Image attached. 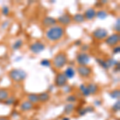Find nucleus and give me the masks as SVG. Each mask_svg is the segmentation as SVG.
Returning <instances> with one entry per match:
<instances>
[{
	"label": "nucleus",
	"instance_id": "obj_26",
	"mask_svg": "<svg viewBox=\"0 0 120 120\" xmlns=\"http://www.w3.org/2000/svg\"><path fill=\"white\" fill-rule=\"evenodd\" d=\"M108 16V13L106 12L105 10H99V11H96V17L100 19V20H103L106 19Z\"/></svg>",
	"mask_w": 120,
	"mask_h": 120
},
{
	"label": "nucleus",
	"instance_id": "obj_44",
	"mask_svg": "<svg viewBox=\"0 0 120 120\" xmlns=\"http://www.w3.org/2000/svg\"><path fill=\"white\" fill-rule=\"evenodd\" d=\"M31 120H38V119H31Z\"/></svg>",
	"mask_w": 120,
	"mask_h": 120
},
{
	"label": "nucleus",
	"instance_id": "obj_35",
	"mask_svg": "<svg viewBox=\"0 0 120 120\" xmlns=\"http://www.w3.org/2000/svg\"><path fill=\"white\" fill-rule=\"evenodd\" d=\"M119 52H120V46H119V45H117V46H114V48H113V54H114V55L119 54Z\"/></svg>",
	"mask_w": 120,
	"mask_h": 120
},
{
	"label": "nucleus",
	"instance_id": "obj_12",
	"mask_svg": "<svg viewBox=\"0 0 120 120\" xmlns=\"http://www.w3.org/2000/svg\"><path fill=\"white\" fill-rule=\"evenodd\" d=\"M19 110L22 112H28L34 109V105L32 104L30 102H29L28 100H25V101H22L19 104Z\"/></svg>",
	"mask_w": 120,
	"mask_h": 120
},
{
	"label": "nucleus",
	"instance_id": "obj_22",
	"mask_svg": "<svg viewBox=\"0 0 120 120\" xmlns=\"http://www.w3.org/2000/svg\"><path fill=\"white\" fill-rule=\"evenodd\" d=\"M10 96V92L7 89L0 88V102H3Z\"/></svg>",
	"mask_w": 120,
	"mask_h": 120
},
{
	"label": "nucleus",
	"instance_id": "obj_42",
	"mask_svg": "<svg viewBox=\"0 0 120 120\" xmlns=\"http://www.w3.org/2000/svg\"><path fill=\"white\" fill-rule=\"evenodd\" d=\"M53 89H54V85H51V86H50V87H49V91L48 92H51V91H52V90H53Z\"/></svg>",
	"mask_w": 120,
	"mask_h": 120
},
{
	"label": "nucleus",
	"instance_id": "obj_34",
	"mask_svg": "<svg viewBox=\"0 0 120 120\" xmlns=\"http://www.w3.org/2000/svg\"><path fill=\"white\" fill-rule=\"evenodd\" d=\"M114 29H115L116 33H119V31H120V19H118L117 20H116Z\"/></svg>",
	"mask_w": 120,
	"mask_h": 120
},
{
	"label": "nucleus",
	"instance_id": "obj_16",
	"mask_svg": "<svg viewBox=\"0 0 120 120\" xmlns=\"http://www.w3.org/2000/svg\"><path fill=\"white\" fill-rule=\"evenodd\" d=\"M75 73H76V71H75V70L72 67H68L66 68L64 72H63V74H64L66 78H67V80H68V79H74V77L75 76Z\"/></svg>",
	"mask_w": 120,
	"mask_h": 120
},
{
	"label": "nucleus",
	"instance_id": "obj_3",
	"mask_svg": "<svg viewBox=\"0 0 120 120\" xmlns=\"http://www.w3.org/2000/svg\"><path fill=\"white\" fill-rule=\"evenodd\" d=\"M9 78L15 82H21L26 80L27 78V74L22 69H12L9 71Z\"/></svg>",
	"mask_w": 120,
	"mask_h": 120
},
{
	"label": "nucleus",
	"instance_id": "obj_4",
	"mask_svg": "<svg viewBox=\"0 0 120 120\" xmlns=\"http://www.w3.org/2000/svg\"><path fill=\"white\" fill-rule=\"evenodd\" d=\"M45 48H46L45 44L43 42H42L41 41H38V40L32 42L30 45V46H29L30 51L33 54H34V55H38V54L42 53L45 50Z\"/></svg>",
	"mask_w": 120,
	"mask_h": 120
},
{
	"label": "nucleus",
	"instance_id": "obj_18",
	"mask_svg": "<svg viewBox=\"0 0 120 120\" xmlns=\"http://www.w3.org/2000/svg\"><path fill=\"white\" fill-rule=\"evenodd\" d=\"M26 98L29 102H30L32 104H38L39 103V99H38V94L36 93H30L26 95Z\"/></svg>",
	"mask_w": 120,
	"mask_h": 120
},
{
	"label": "nucleus",
	"instance_id": "obj_6",
	"mask_svg": "<svg viewBox=\"0 0 120 120\" xmlns=\"http://www.w3.org/2000/svg\"><path fill=\"white\" fill-rule=\"evenodd\" d=\"M92 36L94 39L98 40V41L105 40L108 36V31L104 28L98 27L92 32Z\"/></svg>",
	"mask_w": 120,
	"mask_h": 120
},
{
	"label": "nucleus",
	"instance_id": "obj_31",
	"mask_svg": "<svg viewBox=\"0 0 120 120\" xmlns=\"http://www.w3.org/2000/svg\"><path fill=\"white\" fill-rule=\"evenodd\" d=\"M40 65L44 67H51L52 63H51V60H49L47 59H43L40 61Z\"/></svg>",
	"mask_w": 120,
	"mask_h": 120
},
{
	"label": "nucleus",
	"instance_id": "obj_39",
	"mask_svg": "<svg viewBox=\"0 0 120 120\" xmlns=\"http://www.w3.org/2000/svg\"><path fill=\"white\" fill-rule=\"evenodd\" d=\"M74 44H75V46H81V45H82V40H81V39H77V40H75V42H74Z\"/></svg>",
	"mask_w": 120,
	"mask_h": 120
},
{
	"label": "nucleus",
	"instance_id": "obj_28",
	"mask_svg": "<svg viewBox=\"0 0 120 120\" xmlns=\"http://www.w3.org/2000/svg\"><path fill=\"white\" fill-rule=\"evenodd\" d=\"M119 110H120V101L119 99V100H116V102L111 106V111L113 113H117V112L119 111Z\"/></svg>",
	"mask_w": 120,
	"mask_h": 120
},
{
	"label": "nucleus",
	"instance_id": "obj_43",
	"mask_svg": "<svg viewBox=\"0 0 120 120\" xmlns=\"http://www.w3.org/2000/svg\"><path fill=\"white\" fill-rule=\"evenodd\" d=\"M61 120H71V119H70L69 117H67V116H64Z\"/></svg>",
	"mask_w": 120,
	"mask_h": 120
},
{
	"label": "nucleus",
	"instance_id": "obj_30",
	"mask_svg": "<svg viewBox=\"0 0 120 120\" xmlns=\"http://www.w3.org/2000/svg\"><path fill=\"white\" fill-rule=\"evenodd\" d=\"M66 101L69 102V103H75V102L78 101V98H77V97L75 94H69L67 97V98H66Z\"/></svg>",
	"mask_w": 120,
	"mask_h": 120
},
{
	"label": "nucleus",
	"instance_id": "obj_7",
	"mask_svg": "<svg viewBox=\"0 0 120 120\" xmlns=\"http://www.w3.org/2000/svg\"><path fill=\"white\" fill-rule=\"evenodd\" d=\"M120 41V35L119 33H114V34L108 35L104 42L108 46H115L119 45Z\"/></svg>",
	"mask_w": 120,
	"mask_h": 120
},
{
	"label": "nucleus",
	"instance_id": "obj_29",
	"mask_svg": "<svg viewBox=\"0 0 120 120\" xmlns=\"http://www.w3.org/2000/svg\"><path fill=\"white\" fill-rule=\"evenodd\" d=\"M106 63H107V66H108L109 68L113 67H115V66L119 63V61L115 60V59H108L107 60H106Z\"/></svg>",
	"mask_w": 120,
	"mask_h": 120
},
{
	"label": "nucleus",
	"instance_id": "obj_15",
	"mask_svg": "<svg viewBox=\"0 0 120 120\" xmlns=\"http://www.w3.org/2000/svg\"><path fill=\"white\" fill-rule=\"evenodd\" d=\"M75 109H76V106H75V103H69V102H67L64 106V107H63V113L66 115H69L71 114H72L75 111Z\"/></svg>",
	"mask_w": 120,
	"mask_h": 120
},
{
	"label": "nucleus",
	"instance_id": "obj_9",
	"mask_svg": "<svg viewBox=\"0 0 120 120\" xmlns=\"http://www.w3.org/2000/svg\"><path fill=\"white\" fill-rule=\"evenodd\" d=\"M56 20H57V22L59 23L60 26H68L72 22V16L69 13H64L58 17Z\"/></svg>",
	"mask_w": 120,
	"mask_h": 120
},
{
	"label": "nucleus",
	"instance_id": "obj_37",
	"mask_svg": "<svg viewBox=\"0 0 120 120\" xmlns=\"http://www.w3.org/2000/svg\"><path fill=\"white\" fill-rule=\"evenodd\" d=\"M81 51L82 52H86L89 50V46L88 45H81Z\"/></svg>",
	"mask_w": 120,
	"mask_h": 120
},
{
	"label": "nucleus",
	"instance_id": "obj_36",
	"mask_svg": "<svg viewBox=\"0 0 120 120\" xmlns=\"http://www.w3.org/2000/svg\"><path fill=\"white\" fill-rule=\"evenodd\" d=\"M9 25H10V22H9L8 20H6L3 23H2L1 26H2V28H3V29H6V28L8 27Z\"/></svg>",
	"mask_w": 120,
	"mask_h": 120
},
{
	"label": "nucleus",
	"instance_id": "obj_27",
	"mask_svg": "<svg viewBox=\"0 0 120 120\" xmlns=\"http://www.w3.org/2000/svg\"><path fill=\"white\" fill-rule=\"evenodd\" d=\"M95 61H96V63H97L101 67H102L104 70H108V69H109V67H108L106 60H104L102 59H100V58H96Z\"/></svg>",
	"mask_w": 120,
	"mask_h": 120
},
{
	"label": "nucleus",
	"instance_id": "obj_25",
	"mask_svg": "<svg viewBox=\"0 0 120 120\" xmlns=\"http://www.w3.org/2000/svg\"><path fill=\"white\" fill-rule=\"evenodd\" d=\"M109 96L111 97L112 99L119 100L120 97V90L119 89H115V90H112L109 92Z\"/></svg>",
	"mask_w": 120,
	"mask_h": 120
},
{
	"label": "nucleus",
	"instance_id": "obj_38",
	"mask_svg": "<svg viewBox=\"0 0 120 120\" xmlns=\"http://www.w3.org/2000/svg\"><path fill=\"white\" fill-rule=\"evenodd\" d=\"M102 102L100 99H95L94 101V105L95 106H100L102 105Z\"/></svg>",
	"mask_w": 120,
	"mask_h": 120
},
{
	"label": "nucleus",
	"instance_id": "obj_41",
	"mask_svg": "<svg viewBox=\"0 0 120 120\" xmlns=\"http://www.w3.org/2000/svg\"><path fill=\"white\" fill-rule=\"evenodd\" d=\"M0 120H11L10 118L7 117V116H0Z\"/></svg>",
	"mask_w": 120,
	"mask_h": 120
},
{
	"label": "nucleus",
	"instance_id": "obj_2",
	"mask_svg": "<svg viewBox=\"0 0 120 120\" xmlns=\"http://www.w3.org/2000/svg\"><path fill=\"white\" fill-rule=\"evenodd\" d=\"M67 63H68V59H67V54L63 51H61L55 55L51 63L55 69L61 70L67 64Z\"/></svg>",
	"mask_w": 120,
	"mask_h": 120
},
{
	"label": "nucleus",
	"instance_id": "obj_13",
	"mask_svg": "<svg viewBox=\"0 0 120 120\" xmlns=\"http://www.w3.org/2000/svg\"><path fill=\"white\" fill-rule=\"evenodd\" d=\"M83 16H84L85 19L86 20H93L96 17V11L93 7H90V8L86 9L83 13Z\"/></svg>",
	"mask_w": 120,
	"mask_h": 120
},
{
	"label": "nucleus",
	"instance_id": "obj_14",
	"mask_svg": "<svg viewBox=\"0 0 120 120\" xmlns=\"http://www.w3.org/2000/svg\"><path fill=\"white\" fill-rule=\"evenodd\" d=\"M94 111V107L93 106H86L81 107L79 110H77V113L79 116H84L86 114L93 113Z\"/></svg>",
	"mask_w": 120,
	"mask_h": 120
},
{
	"label": "nucleus",
	"instance_id": "obj_17",
	"mask_svg": "<svg viewBox=\"0 0 120 120\" xmlns=\"http://www.w3.org/2000/svg\"><path fill=\"white\" fill-rule=\"evenodd\" d=\"M38 99H39V102H42V103L47 102L51 99V94L48 91L42 92L38 94Z\"/></svg>",
	"mask_w": 120,
	"mask_h": 120
},
{
	"label": "nucleus",
	"instance_id": "obj_11",
	"mask_svg": "<svg viewBox=\"0 0 120 120\" xmlns=\"http://www.w3.org/2000/svg\"><path fill=\"white\" fill-rule=\"evenodd\" d=\"M42 25L45 28H51L52 26L57 25V20L56 19L53 18L51 16H46L42 19Z\"/></svg>",
	"mask_w": 120,
	"mask_h": 120
},
{
	"label": "nucleus",
	"instance_id": "obj_20",
	"mask_svg": "<svg viewBox=\"0 0 120 120\" xmlns=\"http://www.w3.org/2000/svg\"><path fill=\"white\" fill-rule=\"evenodd\" d=\"M86 86H87L88 90H89V92H90V95H94V94H96L98 93V86L97 84H95V83H94V82H90V83H88Z\"/></svg>",
	"mask_w": 120,
	"mask_h": 120
},
{
	"label": "nucleus",
	"instance_id": "obj_40",
	"mask_svg": "<svg viewBox=\"0 0 120 120\" xmlns=\"http://www.w3.org/2000/svg\"><path fill=\"white\" fill-rule=\"evenodd\" d=\"M119 67H120V66H119V63L117 65L115 66V72H119Z\"/></svg>",
	"mask_w": 120,
	"mask_h": 120
},
{
	"label": "nucleus",
	"instance_id": "obj_10",
	"mask_svg": "<svg viewBox=\"0 0 120 120\" xmlns=\"http://www.w3.org/2000/svg\"><path fill=\"white\" fill-rule=\"evenodd\" d=\"M67 79L66 78L64 74L62 72H59L56 75L55 79V85L57 87L63 88V86L67 84Z\"/></svg>",
	"mask_w": 120,
	"mask_h": 120
},
{
	"label": "nucleus",
	"instance_id": "obj_5",
	"mask_svg": "<svg viewBox=\"0 0 120 120\" xmlns=\"http://www.w3.org/2000/svg\"><path fill=\"white\" fill-rule=\"evenodd\" d=\"M76 62L79 66H87L90 62V56L86 52H79L76 55Z\"/></svg>",
	"mask_w": 120,
	"mask_h": 120
},
{
	"label": "nucleus",
	"instance_id": "obj_8",
	"mask_svg": "<svg viewBox=\"0 0 120 120\" xmlns=\"http://www.w3.org/2000/svg\"><path fill=\"white\" fill-rule=\"evenodd\" d=\"M76 71L82 78H88L92 74V68L89 66H79L76 68Z\"/></svg>",
	"mask_w": 120,
	"mask_h": 120
},
{
	"label": "nucleus",
	"instance_id": "obj_1",
	"mask_svg": "<svg viewBox=\"0 0 120 120\" xmlns=\"http://www.w3.org/2000/svg\"><path fill=\"white\" fill-rule=\"evenodd\" d=\"M65 28L60 25H55L51 28H48L45 32L46 39L50 42H57L61 40L65 35Z\"/></svg>",
	"mask_w": 120,
	"mask_h": 120
},
{
	"label": "nucleus",
	"instance_id": "obj_24",
	"mask_svg": "<svg viewBox=\"0 0 120 120\" xmlns=\"http://www.w3.org/2000/svg\"><path fill=\"white\" fill-rule=\"evenodd\" d=\"M79 91L81 92V94H82V96L84 97H88L90 96V92L88 90V88H87V86L84 83H82L80 86H79Z\"/></svg>",
	"mask_w": 120,
	"mask_h": 120
},
{
	"label": "nucleus",
	"instance_id": "obj_33",
	"mask_svg": "<svg viewBox=\"0 0 120 120\" xmlns=\"http://www.w3.org/2000/svg\"><path fill=\"white\" fill-rule=\"evenodd\" d=\"M63 92H64L65 94H70V93L72 92V87H71L68 83H67L66 86H64L63 87Z\"/></svg>",
	"mask_w": 120,
	"mask_h": 120
},
{
	"label": "nucleus",
	"instance_id": "obj_32",
	"mask_svg": "<svg viewBox=\"0 0 120 120\" xmlns=\"http://www.w3.org/2000/svg\"><path fill=\"white\" fill-rule=\"evenodd\" d=\"M1 12L4 16H8L10 15V8L8 6H3L1 9Z\"/></svg>",
	"mask_w": 120,
	"mask_h": 120
},
{
	"label": "nucleus",
	"instance_id": "obj_21",
	"mask_svg": "<svg viewBox=\"0 0 120 120\" xmlns=\"http://www.w3.org/2000/svg\"><path fill=\"white\" fill-rule=\"evenodd\" d=\"M85 20L86 19H85L84 16H83V14H82V13H76V14H75L72 16V21L75 23L80 24V23L84 22Z\"/></svg>",
	"mask_w": 120,
	"mask_h": 120
},
{
	"label": "nucleus",
	"instance_id": "obj_19",
	"mask_svg": "<svg viewBox=\"0 0 120 120\" xmlns=\"http://www.w3.org/2000/svg\"><path fill=\"white\" fill-rule=\"evenodd\" d=\"M19 101L17 99V98L15 95H10L7 99L3 102V103L6 106H16V104L18 103Z\"/></svg>",
	"mask_w": 120,
	"mask_h": 120
},
{
	"label": "nucleus",
	"instance_id": "obj_23",
	"mask_svg": "<svg viewBox=\"0 0 120 120\" xmlns=\"http://www.w3.org/2000/svg\"><path fill=\"white\" fill-rule=\"evenodd\" d=\"M22 46H23V40L22 38H18V39H16L13 42L11 48H12L13 51H18L20 48H22Z\"/></svg>",
	"mask_w": 120,
	"mask_h": 120
}]
</instances>
